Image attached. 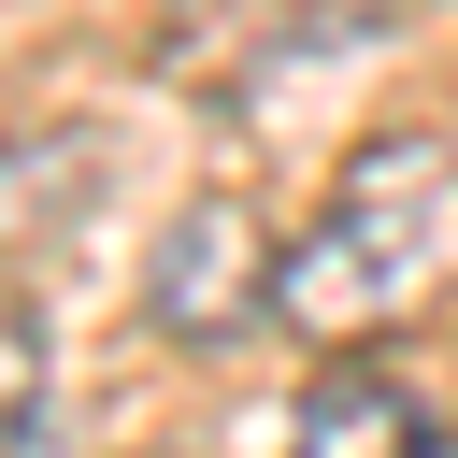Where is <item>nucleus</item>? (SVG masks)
<instances>
[{
    "label": "nucleus",
    "mask_w": 458,
    "mask_h": 458,
    "mask_svg": "<svg viewBox=\"0 0 458 458\" xmlns=\"http://www.w3.org/2000/svg\"><path fill=\"white\" fill-rule=\"evenodd\" d=\"M444 286H458V157L415 143V129H386V143H358V157L329 172V200L301 215V243H286V272H272V329H301V344L344 358V344L429 315Z\"/></svg>",
    "instance_id": "obj_1"
},
{
    "label": "nucleus",
    "mask_w": 458,
    "mask_h": 458,
    "mask_svg": "<svg viewBox=\"0 0 458 458\" xmlns=\"http://www.w3.org/2000/svg\"><path fill=\"white\" fill-rule=\"evenodd\" d=\"M272 272H286V243H272L243 200H186L143 301H157L172 344H243V329H272Z\"/></svg>",
    "instance_id": "obj_2"
},
{
    "label": "nucleus",
    "mask_w": 458,
    "mask_h": 458,
    "mask_svg": "<svg viewBox=\"0 0 458 458\" xmlns=\"http://www.w3.org/2000/svg\"><path fill=\"white\" fill-rule=\"evenodd\" d=\"M301 444H429V401L401 386V372H315L301 386Z\"/></svg>",
    "instance_id": "obj_3"
},
{
    "label": "nucleus",
    "mask_w": 458,
    "mask_h": 458,
    "mask_svg": "<svg viewBox=\"0 0 458 458\" xmlns=\"http://www.w3.org/2000/svg\"><path fill=\"white\" fill-rule=\"evenodd\" d=\"M0 429H14V458L57 444V415H43V315H29V301H14V329H0Z\"/></svg>",
    "instance_id": "obj_4"
}]
</instances>
